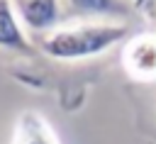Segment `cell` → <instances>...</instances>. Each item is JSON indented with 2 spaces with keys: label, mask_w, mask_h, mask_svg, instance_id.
Listing matches in <instances>:
<instances>
[{
  "label": "cell",
  "mask_w": 156,
  "mask_h": 144,
  "mask_svg": "<svg viewBox=\"0 0 156 144\" xmlns=\"http://www.w3.org/2000/svg\"><path fill=\"white\" fill-rule=\"evenodd\" d=\"M132 37L127 22H63L54 32L37 37V49L58 63H80L98 59Z\"/></svg>",
  "instance_id": "cell-1"
},
{
  "label": "cell",
  "mask_w": 156,
  "mask_h": 144,
  "mask_svg": "<svg viewBox=\"0 0 156 144\" xmlns=\"http://www.w3.org/2000/svg\"><path fill=\"white\" fill-rule=\"evenodd\" d=\"M122 68L134 83H156V32L132 34L122 44Z\"/></svg>",
  "instance_id": "cell-2"
},
{
  "label": "cell",
  "mask_w": 156,
  "mask_h": 144,
  "mask_svg": "<svg viewBox=\"0 0 156 144\" xmlns=\"http://www.w3.org/2000/svg\"><path fill=\"white\" fill-rule=\"evenodd\" d=\"M63 22H127L139 15L129 0H61Z\"/></svg>",
  "instance_id": "cell-3"
},
{
  "label": "cell",
  "mask_w": 156,
  "mask_h": 144,
  "mask_svg": "<svg viewBox=\"0 0 156 144\" xmlns=\"http://www.w3.org/2000/svg\"><path fill=\"white\" fill-rule=\"evenodd\" d=\"M24 29L37 39L63 24L61 0H12Z\"/></svg>",
  "instance_id": "cell-4"
},
{
  "label": "cell",
  "mask_w": 156,
  "mask_h": 144,
  "mask_svg": "<svg viewBox=\"0 0 156 144\" xmlns=\"http://www.w3.org/2000/svg\"><path fill=\"white\" fill-rule=\"evenodd\" d=\"M0 51L12 56H24V59L39 54L37 41L20 22L12 0H0Z\"/></svg>",
  "instance_id": "cell-5"
},
{
  "label": "cell",
  "mask_w": 156,
  "mask_h": 144,
  "mask_svg": "<svg viewBox=\"0 0 156 144\" xmlns=\"http://www.w3.org/2000/svg\"><path fill=\"white\" fill-rule=\"evenodd\" d=\"M10 144H61L54 127L39 110H22L15 117Z\"/></svg>",
  "instance_id": "cell-6"
},
{
  "label": "cell",
  "mask_w": 156,
  "mask_h": 144,
  "mask_svg": "<svg viewBox=\"0 0 156 144\" xmlns=\"http://www.w3.org/2000/svg\"><path fill=\"white\" fill-rule=\"evenodd\" d=\"M129 2L134 5V10H136V12H144V15L156 12V0H129Z\"/></svg>",
  "instance_id": "cell-7"
},
{
  "label": "cell",
  "mask_w": 156,
  "mask_h": 144,
  "mask_svg": "<svg viewBox=\"0 0 156 144\" xmlns=\"http://www.w3.org/2000/svg\"><path fill=\"white\" fill-rule=\"evenodd\" d=\"M154 112H156V100H154Z\"/></svg>",
  "instance_id": "cell-8"
}]
</instances>
